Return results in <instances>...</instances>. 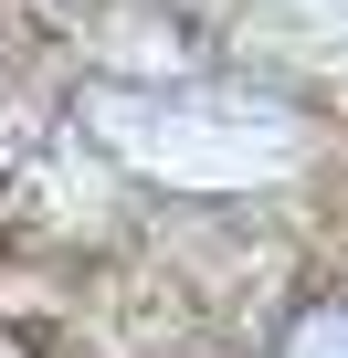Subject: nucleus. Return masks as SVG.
Listing matches in <instances>:
<instances>
[{"mask_svg":"<svg viewBox=\"0 0 348 358\" xmlns=\"http://www.w3.org/2000/svg\"><path fill=\"white\" fill-rule=\"evenodd\" d=\"M327 348H337V358H348V327H337V337H327Z\"/></svg>","mask_w":348,"mask_h":358,"instance_id":"obj_1","label":"nucleus"}]
</instances>
